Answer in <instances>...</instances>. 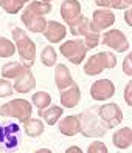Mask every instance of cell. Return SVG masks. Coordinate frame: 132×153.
Segmentation results:
<instances>
[{"label":"cell","mask_w":132,"mask_h":153,"mask_svg":"<svg viewBox=\"0 0 132 153\" xmlns=\"http://www.w3.org/2000/svg\"><path fill=\"white\" fill-rule=\"evenodd\" d=\"M115 65H117L115 54L110 51H101L89 57V60L84 65V73L87 76H95V74H100L103 70L113 68Z\"/></svg>","instance_id":"3"},{"label":"cell","mask_w":132,"mask_h":153,"mask_svg":"<svg viewBox=\"0 0 132 153\" xmlns=\"http://www.w3.org/2000/svg\"><path fill=\"white\" fill-rule=\"evenodd\" d=\"M19 125L16 124H8L0 127V144L6 149V150H14L19 144Z\"/></svg>","instance_id":"10"},{"label":"cell","mask_w":132,"mask_h":153,"mask_svg":"<svg viewBox=\"0 0 132 153\" xmlns=\"http://www.w3.org/2000/svg\"><path fill=\"white\" fill-rule=\"evenodd\" d=\"M87 152H89V153H107V147H106L103 142L95 141L93 144H90V146H89Z\"/></svg>","instance_id":"30"},{"label":"cell","mask_w":132,"mask_h":153,"mask_svg":"<svg viewBox=\"0 0 132 153\" xmlns=\"http://www.w3.org/2000/svg\"><path fill=\"white\" fill-rule=\"evenodd\" d=\"M26 2H30V0H6V3L2 8L8 14H16V13H19L22 10Z\"/></svg>","instance_id":"28"},{"label":"cell","mask_w":132,"mask_h":153,"mask_svg":"<svg viewBox=\"0 0 132 153\" xmlns=\"http://www.w3.org/2000/svg\"><path fill=\"white\" fill-rule=\"evenodd\" d=\"M113 94H115V87L109 79H100L90 87V96L95 101H106V99H110Z\"/></svg>","instance_id":"9"},{"label":"cell","mask_w":132,"mask_h":153,"mask_svg":"<svg viewBox=\"0 0 132 153\" xmlns=\"http://www.w3.org/2000/svg\"><path fill=\"white\" fill-rule=\"evenodd\" d=\"M61 54L64 57H67L72 64L75 65H79L82 64V60L87 54V47L82 39H73V40H67L61 45Z\"/></svg>","instance_id":"5"},{"label":"cell","mask_w":132,"mask_h":153,"mask_svg":"<svg viewBox=\"0 0 132 153\" xmlns=\"http://www.w3.org/2000/svg\"><path fill=\"white\" fill-rule=\"evenodd\" d=\"M95 5L113 10H128L132 5V0H95Z\"/></svg>","instance_id":"23"},{"label":"cell","mask_w":132,"mask_h":153,"mask_svg":"<svg viewBox=\"0 0 132 153\" xmlns=\"http://www.w3.org/2000/svg\"><path fill=\"white\" fill-rule=\"evenodd\" d=\"M39 116L42 119H45V122L48 125H55L58 122V119L62 116V108L58 105L48 107V108H42V110H39Z\"/></svg>","instance_id":"21"},{"label":"cell","mask_w":132,"mask_h":153,"mask_svg":"<svg viewBox=\"0 0 132 153\" xmlns=\"http://www.w3.org/2000/svg\"><path fill=\"white\" fill-rule=\"evenodd\" d=\"M23 130L25 133L31 138H36V136H40L42 131H44V124L39 121V119H31L28 118L26 121H23Z\"/></svg>","instance_id":"22"},{"label":"cell","mask_w":132,"mask_h":153,"mask_svg":"<svg viewBox=\"0 0 132 153\" xmlns=\"http://www.w3.org/2000/svg\"><path fill=\"white\" fill-rule=\"evenodd\" d=\"M59 131L65 134V136H75L81 131V125H79L78 116H67L59 122Z\"/></svg>","instance_id":"17"},{"label":"cell","mask_w":132,"mask_h":153,"mask_svg":"<svg viewBox=\"0 0 132 153\" xmlns=\"http://www.w3.org/2000/svg\"><path fill=\"white\" fill-rule=\"evenodd\" d=\"M70 152H78V153H81V150H79L78 147H70V149H67V153H70Z\"/></svg>","instance_id":"34"},{"label":"cell","mask_w":132,"mask_h":153,"mask_svg":"<svg viewBox=\"0 0 132 153\" xmlns=\"http://www.w3.org/2000/svg\"><path fill=\"white\" fill-rule=\"evenodd\" d=\"M16 53V45L6 37H0V57H11Z\"/></svg>","instance_id":"27"},{"label":"cell","mask_w":132,"mask_h":153,"mask_svg":"<svg viewBox=\"0 0 132 153\" xmlns=\"http://www.w3.org/2000/svg\"><path fill=\"white\" fill-rule=\"evenodd\" d=\"M31 111H33V107L25 99H14V101H10L0 107V116H3V118H8V116L16 118L20 122L31 118Z\"/></svg>","instance_id":"4"},{"label":"cell","mask_w":132,"mask_h":153,"mask_svg":"<svg viewBox=\"0 0 132 153\" xmlns=\"http://www.w3.org/2000/svg\"><path fill=\"white\" fill-rule=\"evenodd\" d=\"M26 70H28V67H25L22 62H10L2 67V76L5 79H16Z\"/></svg>","instance_id":"20"},{"label":"cell","mask_w":132,"mask_h":153,"mask_svg":"<svg viewBox=\"0 0 132 153\" xmlns=\"http://www.w3.org/2000/svg\"><path fill=\"white\" fill-rule=\"evenodd\" d=\"M124 19H126V23H128L129 26H132V22H130V10H129V8L124 11Z\"/></svg>","instance_id":"33"},{"label":"cell","mask_w":132,"mask_h":153,"mask_svg":"<svg viewBox=\"0 0 132 153\" xmlns=\"http://www.w3.org/2000/svg\"><path fill=\"white\" fill-rule=\"evenodd\" d=\"M130 90H132V82H128L126 84V88H124V101L126 104L130 107L132 105V97H130Z\"/></svg>","instance_id":"32"},{"label":"cell","mask_w":132,"mask_h":153,"mask_svg":"<svg viewBox=\"0 0 132 153\" xmlns=\"http://www.w3.org/2000/svg\"><path fill=\"white\" fill-rule=\"evenodd\" d=\"M34 87H36V79H34V76H33L30 68L26 71H23L20 76H17L16 82L13 85L14 91H17V93H28V91H31Z\"/></svg>","instance_id":"15"},{"label":"cell","mask_w":132,"mask_h":153,"mask_svg":"<svg viewBox=\"0 0 132 153\" xmlns=\"http://www.w3.org/2000/svg\"><path fill=\"white\" fill-rule=\"evenodd\" d=\"M31 99H33V104L36 105L39 110L47 108V107L51 104V96L48 93H45V91H36Z\"/></svg>","instance_id":"25"},{"label":"cell","mask_w":132,"mask_h":153,"mask_svg":"<svg viewBox=\"0 0 132 153\" xmlns=\"http://www.w3.org/2000/svg\"><path fill=\"white\" fill-rule=\"evenodd\" d=\"M101 43L109 47L112 50H115L118 53H123V51H128L129 50V42L126 39V36L123 31L120 30H109L103 34L101 37Z\"/></svg>","instance_id":"6"},{"label":"cell","mask_w":132,"mask_h":153,"mask_svg":"<svg viewBox=\"0 0 132 153\" xmlns=\"http://www.w3.org/2000/svg\"><path fill=\"white\" fill-rule=\"evenodd\" d=\"M79 99H81V90L75 82L70 87L61 90V105L65 107V108L76 107L79 104Z\"/></svg>","instance_id":"13"},{"label":"cell","mask_w":132,"mask_h":153,"mask_svg":"<svg viewBox=\"0 0 132 153\" xmlns=\"http://www.w3.org/2000/svg\"><path fill=\"white\" fill-rule=\"evenodd\" d=\"M40 2H45V3H50V2H51V0H40Z\"/></svg>","instance_id":"36"},{"label":"cell","mask_w":132,"mask_h":153,"mask_svg":"<svg viewBox=\"0 0 132 153\" xmlns=\"http://www.w3.org/2000/svg\"><path fill=\"white\" fill-rule=\"evenodd\" d=\"M13 39H14L16 50L20 56V62L25 67L31 68L34 60H36V45H34V42L20 28L13 30Z\"/></svg>","instance_id":"2"},{"label":"cell","mask_w":132,"mask_h":153,"mask_svg":"<svg viewBox=\"0 0 132 153\" xmlns=\"http://www.w3.org/2000/svg\"><path fill=\"white\" fill-rule=\"evenodd\" d=\"M5 3H6V0H0V6H3Z\"/></svg>","instance_id":"35"},{"label":"cell","mask_w":132,"mask_h":153,"mask_svg":"<svg viewBox=\"0 0 132 153\" xmlns=\"http://www.w3.org/2000/svg\"><path fill=\"white\" fill-rule=\"evenodd\" d=\"M56 51L53 47H50V45H47V47H44L42 53H40V60L42 64L45 67H53L56 64Z\"/></svg>","instance_id":"24"},{"label":"cell","mask_w":132,"mask_h":153,"mask_svg":"<svg viewBox=\"0 0 132 153\" xmlns=\"http://www.w3.org/2000/svg\"><path fill=\"white\" fill-rule=\"evenodd\" d=\"M112 141H113V146H115L117 149H121V150L129 149L132 146V130L129 127L120 128L118 131L113 133Z\"/></svg>","instance_id":"18"},{"label":"cell","mask_w":132,"mask_h":153,"mask_svg":"<svg viewBox=\"0 0 132 153\" xmlns=\"http://www.w3.org/2000/svg\"><path fill=\"white\" fill-rule=\"evenodd\" d=\"M130 60H132V56L128 54L124 62H123V71H124L126 76H132V62Z\"/></svg>","instance_id":"31"},{"label":"cell","mask_w":132,"mask_h":153,"mask_svg":"<svg viewBox=\"0 0 132 153\" xmlns=\"http://www.w3.org/2000/svg\"><path fill=\"white\" fill-rule=\"evenodd\" d=\"M55 84H56L59 91L73 84V79H72V74H70V70L64 64H58L56 68H55Z\"/></svg>","instance_id":"16"},{"label":"cell","mask_w":132,"mask_h":153,"mask_svg":"<svg viewBox=\"0 0 132 153\" xmlns=\"http://www.w3.org/2000/svg\"><path fill=\"white\" fill-rule=\"evenodd\" d=\"M65 34H67L65 26L61 25L56 20L47 22V26H45V30H44V37H45L48 42H51V43H59L65 37Z\"/></svg>","instance_id":"14"},{"label":"cell","mask_w":132,"mask_h":153,"mask_svg":"<svg viewBox=\"0 0 132 153\" xmlns=\"http://www.w3.org/2000/svg\"><path fill=\"white\" fill-rule=\"evenodd\" d=\"M61 16L67 25L73 23L81 16V5L78 0H64L61 3Z\"/></svg>","instance_id":"12"},{"label":"cell","mask_w":132,"mask_h":153,"mask_svg":"<svg viewBox=\"0 0 132 153\" xmlns=\"http://www.w3.org/2000/svg\"><path fill=\"white\" fill-rule=\"evenodd\" d=\"M70 31H72L73 36H82V37L87 36V34H90V33H93L92 28H90V20L82 14L79 16L73 23H70Z\"/></svg>","instance_id":"19"},{"label":"cell","mask_w":132,"mask_h":153,"mask_svg":"<svg viewBox=\"0 0 132 153\" xmlns=\"http://www.w3.org/2000/svg\"><path fill=\"white\" fill-rule=\"evenodd\" d=\"M13 91H14V88H13V85L8 82V80L3 77V79H0V97H6V96H10V94H13Z\"/></svg>","instance_id":"29"},{"label":"cell","mask_w":132,"mask_h":153,"mask_svg":"<svg viewBox=\"0 0 132 153\" xmlns=\"http://www.w3.org/2000/svg\"><path fill=\"white\" fill-rule=\"evenodd\" d=\"M115 22V14H113L109 8L104 10H96L93 13L92 22H90V28L93 33H100L103 30H107L110 25H113Z\"/></svg>","instance_id":"8"},{"label":"cell","mask_w":132,"mask_h":153,"mask_svg":"<svg viewBox=\"0 0 132 153\" xmlns=\"http://www.w3.org/2000/svg\"><path fill=\"white\" fill-rule=\"evenodd\" d=\"M79 118V125H81V133L87 138L92 136H104L107 131V125L100 118L98 108H89L87 111L81 113Z\"/></svg>","instance_id":"1"},{"label":"cell","mask_w":132,"mask_h":153,"mask_svg":"<svg viewBox=\"0 0 132 153\" xmlns=\"http://www.w3.org/2000/svg\"><path fill=\"white\" fill-rule=\"evenodd\" d=\"M98 114L100 118L104 121V124L107 125V128H113L123 121V111L117 104H106L98 108Z\"/></svg>","instance_id":"7"},{"label":"cell","mask_w":132,"mask_h":153,"mask_svg":"<svg viewBox=\"0 0 132 153\" xmlns=\"http://www.w3.org/2000/svg\"><path fill=\"white\" fill-rule=\"evenodd\" d=\"M26 10H30L36 14H40V16H45L51 11V5L50 3H45V2H40V0H34V2H30Z\"/></svg>","instance_id":"26"},{"label":"cell","mask_w":132,"mask_h":153,"mask_svg":"<svg viewBox=\"0 0 132 153\" xmlns=\"http://www.w3.org/2000/svg\"><path fill=\"white\" fill-rule=\"evenodd\" d=\"M22 22L26 26V30L33 31V33H44V30H45V26H47L45 17L26 10V8L22 13Z\"/></svg>","instance_id":"11"}]
</instances>
